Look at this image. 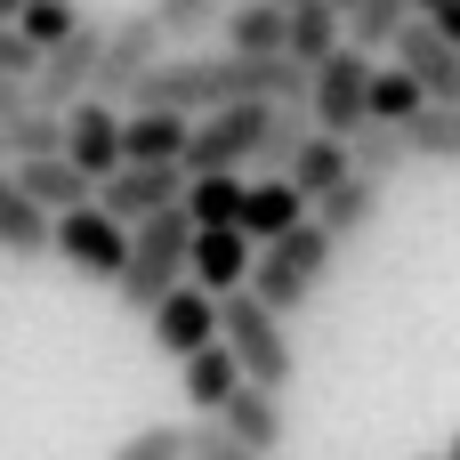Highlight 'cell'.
<instances>
[{
	"label": "cell",
	"instance_id": "6da1fadb",
	"mask_svg": "<svg viewBox=\"0 0 460 460\" xmlns=\"http://www.w3.org/2000/svg\"><path fill=\"white\" fill-rule=\"evenodd\" d=\"M186 251H194V218H186V202L137 218V226H129V267L113 275V299H121L129 315H154V307L186 283Z\"/></svg>",
	"mask_w": 460,
	"mask_h": 460
},
{
	"label": "cell",
	"instance_id": "7a4b0ae2",
	"mask_svg": "<svg viewBox=\"0 0 460 460\" xmlns=\"http://www.w3.org/2000/svg\"><path fill=\"white\" fill-rule=\"evenodd\" d=\"M332 251H340V243H332V234L315 226V210H307V218H299L291 234L259 243V259H251V291H259V299H267V307H275V315L291 323V315H299V307L315 299V283L332 275Z\"/></svg>",
	"mask_w": 460,
	"mask_h": 460
},
{
	"label": "cell",
	"instance_id": "3957f363",
	"mask_svg": "<svg viewBox=\"0 0 460 460\" xmlns=\"http://www.w3.org/2000/svg\"><path fill=\"white\" fill-rule=\"evenodd\" d=\"M218 340L234 348L243 380H259V388H291V372H299V348H291L283 315H275V307H267L251 283L218 299Z\"/></svg>",
	"mask_w": 460,
	"mask_h": 460
},
{
	"label": "cell",
	"instance_id": "277c9868",
	"mask_svg": "<svg viewBox=\"0 0 460 460\" xmlns=\"http://www.w3.org/2000/svg\"><path fill=\"white\" fill-rule=\"evenodd\" d=\"M170 57V24L154 16V8H121V16H105V49H97V97H113V105H129V89L154 73Z\"/></svg>",
	"mask_w": 460,
	"mask_h": 460
},
{
	"label": "cell",
	"instance_id": "5b68a950",
	"mask_svg": "<svg viewBox=\"0 0 460 460\" xmlns=\"http://www.w3.org/2000/svg\"><path fill=\"white\" fill-rule=\"evenodd\" d=\"M307 105H315V129L356 137V129L372 121V49L340 40L323 65H307Z\"/></svg>",
	"mask_w": 460,
	"mask_h": 460
},
{
	"label": "cell",
	"instance_id": "8992f818",
	"mask_svg": "<svg viewBox=\"0 0 460 460\" xmlns=\"http://www.w3.org/2000/svg\"><path fill=\"white\" fill-rule=\"evenodd\" d=\"M267 105L275 97H234V105H210V113H194V129H186V178L194 170H243V162H259V137H267Z\"/></svg>",
	"mask_w": 460,
	"mask_h": 460
},
{
	"label": "cell",
	"instance_id": "52a82bcc",
	"mask_svg": "<svg viewBox=\"0 0 460 460\" xmlns=\"http://www.w3.org/2000/svg\"><path fill=\"white\" fill-rule=\"evenodd\" d=\"M65 267H81V275H97V283H113L121 267H129V226L89 194V202H73V210H57V243H49Z\"/></svg>",
	"mask_w": 460,
	"mask_h": 460
},
{
	"label": "cell",
	"instance_id": "ba28073f",
	"mask_svg": "<svg viewBox=\"0 0 460 460\" xmlns=\"http://www.w3.org/2000/svg\"><path fill=\"white\" fill-rule=\"evenodd\" d=\"M97 49H105V16H81L57 49H40V73H32V105H73L97 89Z\"/></svg>",
	"mask_w": 460,
	"mask_h": 460
},
{
	"label": "cell",
	"instance_id": "9c48e42d",
	"mask_svg": "<svg viewBox=\"0 0 460 460\" xmlns=\"http://www.w3.org/2000/svg\"><path fill=\"white\" fill-rule=\"evenodd\" d=\"M97 202H105L121 226H137V218H154V210L186 202V170H178V162H121V170H105V178H97Z\"/></svg>",
	"mask_w": 460,
	"mask_h": 460
},
{
	"label": "cell",
	"instance_id": "30bf717a",
	"mask_svg": "<svg viewBox=\"0 0 460 460\" xmlns=\"http://www.w3.org/2000/svg\"><path fill=\"white\" fill-rule=\"evenodd\" d=\"M65 154L89 170V178H105V170H121V105L113 97H73L65 105Z\"/></svg>",
	"mask_w": 460,
	"mask_h": 460
},
{
	"label": "cell",
	"instance_id": "8fae6325",
	"mask_svg": "<svg viewBox=\"0 0 460 460\" xmlns=\"http://www.w3.org/2000/svg\"><path fill=\"white\" fill-rule=\"evenodd\" d=\"M146 323H154V348H162V356H194V348L218 340V291H202V283L186 275V283H178Z\"/></svg>",
	"mask_w": 460,
	"mask_h": 460
},
{
	"label": "cell",
	"instance_id": "7c38bea8",
	"mask_svg": "<svg viewBox=\"0 0 460 460\" xmlns=\"http://www.w3.org/2000/svg\"><path fill=\"white\" fill-rule=\"evenodd\" d=\"M251 259H259V243L243 234V226H194V251H186V275L202 283V291H243L251 283Z\"/></svg>",
	"mask_w": 460,
	"mask_h": 460
},
{
	"label": "cell",
	"instance_id": "4fadbf2b",
	"mask_svg": "<svg viewBox=\"0 0 460 460\" xmlns=\"http://www.w3.org/2000/svg\"><path fill=\"white\" fill-rule=\"evenodd\" d=\"M396 65H412L429 97H460V40L437 32L429 16H412V24L396 32Z\"/></svg>",
	"mask_w": 460,
	"mask_h": 460
},
{
	"label": "cell",
	"instance_id": "5bb4252c",
	"mask_svg": "<svg viewBox=\"0 0 460 460\" xmlns=\"http://www.w3.org/2000/svg\"><path fill=\"white\" fill-rule=\"evenodd\" d=\"M186 129H194V113L121 105V162H178V154H186ZM178 170H186V162H178Z\"/></svg>",
	"mask_w": 460,
	"mask_h": 460
},
{
	"label": "cell",
	"instance_id": "9a60e30c",
	"mask_svg": "<svg viewBox=\"0 0 460 460\" xmlns=\"http://www.w3.org/2000/svg\"><path fill=\"white\" fill-rule=\"evenodd\" d=\"M299 218H307V194L291 186V170H267V178L243 186V218H234V226H243L251 243H275V234H291Z\"/></svg>",
	"mask_w": 460,
	"mask_h": 460
},
{
	"label": "cell",
	"instance_id": "2e32d148",
	"mask_svg": "<svg viewBox=\"0 0 460 460\" xmlns=\"http://www.w3.org/2000/svg\"><path fill=\"white\" fill-rule=\"evenodd\" d=\"M16 186H24V194H32V202H40L49 218L97 194V178H89V170H81V162H73L65 146H57V154H24V162H16Z\"/></svg>",
	"mask_w": 460,
	"mask_h": 460
},
{
	"label": "cell",
	"instance_id": "e0dca14e",
	"mask_svg": "<svg viewBox=\"0 0 460 460\" xmlns=\"http://www.w3.org/2000/svg\"><path fill=\"white\" fill-rule=\"evenodd\" d=\"M210 420H218L226 437H243L251 453H275V445H283V388H259V380H243V388H234V396H226Z\"/></svg>",
	"mask_w": 460,
	"mask_h": 460
},
{
	"label": "cell",
	"instance_id": "ac0fdd59",
	"mask_svg": "<svg viewBox=\"0 0 460 460\" xmlns=\"http://www.w3.org/2000/svg\"><path fill=\"white\" fill-rule=\"evenodd\" d=\"M380 194H388L380 178H364V170H348V178H340V186H323V194H315L307 210H315V226H323L332 243H348V234H364V226L380 218Z\"/></svg>",
	"mask_w": 460,
	"mask_h": 460
},
{
	"label": "cell",
	"instance_id": "d6986e66",
	"mask_svg": "<svg viewBox=\"0 0 460 460\" xmlns=\"http://www.w3.org/2000/svg\"><path fill=\"white\" fill-rule=\"evenodd\" d=\"M178 388H186V404H194V412H218V404L243 388V364H234V348H226V340H210V348L178 356Z\"/></svg>",
	"mask_w": 460,
	"mask_h": 460
},
{
	"label": "cell",
	"instance_id": "ffe728a7",
	"mask_svg": "<svg viewBox=\"0 0 460 460\" xmlns=\"http://www.w3.org/2000/svg\"><path fill=\"white\" fill-rule=\"evenodd\" d=\"M340 40H348V8H340V0H291V16H283V49H291L299 65H323Z\"/></svg>",
	"mask_w": 460,
	"mask_h": 460
},
{
	"label": "cell",
	"instance_id": "44dd1931",
	"mask_svg": "<svg viewBox=\"0 0 460 460\" xmlns=\"http://www.w3.org/2000/svg\"><path fill=\"white\" fill-rule=\"evenodd\" d=\"M49 243H57V218L16 186V178H0V251L8 259H49Z\"/></svg>",
	"mask_w": 460,
	"mask_h": 460
},
{
	"label": "cell",
	"instance_id": "7402d4cb",
	"mask_svg": "<svg viewBox=\"0 0 460 460\" xmlns=\"http://www.w3.org/2000/svg\"><path fill=\"white\" fill-rule=\"evenodd\" d=\"M283 0H234L226 16H218V32H226V49H243V57H275L283 49Z\"/></svg>",
	"mask_w": 460,
	"mask_h": 460
},
{
	"label": "cell",
	"instance_id": "603a6c76",
	"mask_svg": "<svg viewBox=\"0 0 460 460\" xmlns=\"http://www.w3.org/2000/svg\"><path fill=\"white\" fill-rule=\"evenodd\" d=\"M404 146H412V162H453L460 170V97H429L404 121Z\"/></svg>",
	"mask_w": 460,
	"mask_h": 460
},
{
	"label": "cell",
	"instance_id": "cb8c5ba5",
	"mask_svg": "<svg viewBox=\"0 0 460 460\" xmlns=\"http://www.w3.org/2000/svg\"><path fill=\"white\" fill-rule=\"evenodd\" d=\"M243 186H251L243 170H194L186 178V218L194 226H234L243 218Z\"/></svg>",
	"mask_w": 460,
	"mask_h": 460
},
{
	"label": "cell",
	"instance_id": "d4e9b609",
	"mask_svg": "<svg viewBox=\"0 0 460 460\" xmlns=\"http://www.w3.org/2000/svg\"><path fill=\"white\" fill-rule=\"evenodd\" d=\"M315 137V105L307 97H275L267 105V137H259V162L267 170H291V154Z\"/></svg>",
	"mask_w": 460,
	"mask_h": 460
},
{
	"label": "cell",
	"instance_id": "484cf974",
	"mask_svg": "<svg viewBox=\"0 0 460 460\" xmlns=\"http://www.w3.org/2000/svg\"><path fill=\"white\" fill-rule=\"evenodd\" d=\"M348 162H356L364 178H380V186H388V178L412 162V146H404V121H364V129L348 137Z\"/></svg>",
	"mask_w": 460,
	"mask_h": 460
},
{
	"label": "cell",
	"instance_id": "4316f807",
	"mask_svg": "<svg viewBox=\"0 0 460 460\" xmlns=\"http://www.w3.org/2000/svg\"><path fill=\"white\" fill-rule=\"evenodd\" d=\"M348 170H356V162H348V137H332V129H315V137H307V146L291 154V186H299L307 202H315L323 186H340Z\"/></svg>",
	"mask_w": 460,
	"mask_h": 460
},
{
	"label": "cell",
	"instance_id": "83f0119b",
	"mask_svg": "<svg viewBox=\"0 0 460 460\" xmlns=\"http://www.w3.org/2000/svg\"><path fill=\"white\" fill-rule=\"evenodd\" d=\"M412 16H420V0H356V8H348V40L380 57V49H396V32H404Z\"/></svg>",
	"mask_w": 460,
	"mask_h": 460
},
{
	"label": "cell",
	"instance_id": "f1b7e54d",
	"mask_svg": "<svg viewBox=\"0 0 460 460\" xmlns=\"http://www.w3.org/2000/svg\"><path fill=\"white\" fill-rule=\"evenodd\" d=\"M0 146H8V162L57 154V146H65V113H57V105H24L16 121H0Z\"/></svg>",
	"mask_w": 460,
	"mask_h": 460
},
{
	"label": "cell",
	"instance_id": "f546056e",
	"mask_svg": "<svg viewBox=\"0 0 460 460\" xmlns=\"http://www.w3.org/2000/svg\"><path fill=\"white\" fill-rule=\"evenodd\" d=\"M420 105H429V89H420L412 65H388V73L372 65V121H412Z\"/></svg>",
	"mask_w": 460,
	"mask_h": 460
},
{
	"label": "cell",
	"instance_id": "4dcf8cb0",
	"mask_svg": "<svg viewBox=\"0 0 460 460\" xmlns=\"http://www.w3.org/2000/svg\"><path fill=\"white\" fill-rule=\"evenodd\" d=\"M73 24H81V8H73V0H24V8H16V32H24L32 49H57Z\"/></svg>",
	"mask_w": 460,
	"mask_h": 460
},
{
	"label": "cell",
	"instance_id": "1f68e13d",
	"mask_svg": "<svg viewBox=\"0 0 460 460\" xmlns=\"http://www.w3.org/2000/svg\"><path fill=\"white\" fill-rule=\"evenodd\" d=\"M234 0H154V16L170 24V40H202V24H218Z\"/></svg>",
	"mask_w": 460,
	"mask_h": 460
},
{
	"label": "cell",
	"instance_id": "d6a6232c",
	"mask_svg": "<svg viewBox=\"0 0 460 460\" xmlns=\"http://www.w3.org/2000/svg\"><path fill=\"white\" fill-rule=\"evenodd\" d=\"M186 460H275V453H251L243 437H226V429H218V420L202 412V420L186 429Z\"/></svg>",
	"mask_w": 460,
	"mask_h": 460
},
{
	"label": "cell",
	"instance_id": "836d02e7",
	"mask_svg": "<svg viewBox=\"0 0 460 460\" xmlns=\"http://www.w3.org/2000/svg\"><path fill=\"white\" fill-rule=\"evenodd\" d=\"M105 460H186V429H170V420H154V429H137L129 445H113Z\"/></svg>",
	"mask_w": 460,
	"mask_h": 460
},
{
	"label": "cell",
	"instance_id": "e575fe53",
	"mask_svg": "<svg viewBox=\"0 0 460 460\" xmlns=\"http://www.w3.org/2000/svg\"><path fill=\"white\" fill-rule=\"evenodd\" d=\"M0 73H16V81H32V73H40V49L16 32V16H0Z\"/></svg>",
	"mask_w": 460,
	"mask_h": 460
},
{
	"label": "cell",
	"instance_id": "d590c367",
	"mask_svg": "<svg viewBox=\"0 0 460 460\" xmlns=\"http://www.w3.org/2000/svg\"><path fill=\"white\" fill-rule=\"evenodd\" d=\"M32 105V81H16V73H0V121H16Z\"/></svg>",
	"mask_w": 460,
	"mask_h": 460
},
{
	"label": "cell",
	"instance_id": "8d00e7d4",
	"mask_svg": "<svg viewBox=\"0 0 460 460\" xmlns=\"http://www.w3.org/2000/svg\"><path fill=\"white\" fill-rule=\"evenodd\" d=\"M429 24H437V32H453V40H460V0H445V8H429Z\"/></svg>",
	"mask_w": 460,
	"mask_h": 460
},
{
	"label": "cell",
	"instance_id": "74e56055",
	"mask_svg": "<svg viewBox=\"0 0 460 460\" xmlns=\"http://www.w3.org/2000/svg\"><path fill=\"white\" fill-rule=\"evenodd\" d=\"M16 8H24V0H0V16H16Z\"/></svg>",
	"mask_w": 460,
	"mask_h": 460
},
{
	"label": "cell",
	"instance_id": "f35d334b",
	"mask_svg": "<svg viewBox=\"0 0 460 460\" xmlns=\"http://www.w3.org/2000/svg\"><path fill=\"white\" fill-rule=\"evenodd\" d=\"M445 460H460V437H453V445H445Z\"/></svg>",
	"mask_w": 460,
	"mask_h": 460
},
{
	"label": "cell",
	"instance_id": "ab89813d",
	"mask_svg": "<svg viewBox=\"0 0 460 460\" xmlns=\"http://www.w3.org/2000/svg\"><path fill=\"white\" fill-rule=\"evenodd\" d=\"M429 8H445V0H420V16H429Z\"/></svg>",
	"mask_w": 460,
	"mask_h": 460
},
{
	"label": "cell",
	"instance_id": "60d3db41",
	"mask_svg": "<svg viewBox=\"0 0 460 460\" xmlns=\"http://www.w3.org/2000/svg\"><path fill=\"white\" fill-rule=\"evenodd\" d=\"M340 8H356V0H340Z\"/></svg>",
	"mask_w": 460,
	"mask_h": 460
},
{
	"label": "cell",
	"instance_id": "b9f144b4",
	"mask_svg": "<svg viewBox=\"0 0 460 460\" xmlns=\"http://www.w3.org/2000/svg\"><path fill=\"white\" fill-rule=\"evenodd\" d=\"M283 8H291V0H283Z\"/></svg>",
	"mask_w": 460,
	"mask_h": 460
},
{
	"label": "cell",
	"instance_id": "7bdbcfd3",
	"mask_svg": "<svg viewBox=\"0 0 460 460\" xmlns=\"http://www.w3.org/2000/svg\"><path fill=\"white\" fill-rule=\"evenodd\" d=\"M0 154H8V146H0Z\"/></svg>",
	"mask_w": 460,
	"mask_h": 460
},
{
	"label": "cell",
	"instance_id": "ee69618b",
	"mask_svg": "<svg viewBox=\"0 0 460 460\" xmlns=\"http://www.w3.org/2000/svg\"><path fill=\"white\" fill-rule=\"evenodd\" d=\"M437 460H445V453H437Z\"/></svg>",
	"mask_w": 460,
	"mask_h": 460
}]
</instances>
